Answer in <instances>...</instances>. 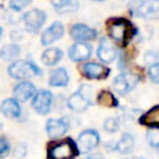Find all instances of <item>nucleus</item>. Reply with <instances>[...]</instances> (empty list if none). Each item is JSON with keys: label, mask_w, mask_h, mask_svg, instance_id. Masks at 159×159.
<instances>
[{"label": "nucleus", "mask_w": 159, "mask_h": 159, "mask_svg": "<svg viewBox=\"0 0 159 159\" xmlns=\"http://www.w3.org/2000/svg\"><path fill=\"white\" fill-rule=\"evenodd\" d=\"M92 53V47L86 42H76L68 50V56L73 62L87 60Z\"/></svg>", "instance_id": "nucleus-15"}, {"label": "nucleus", "mask_w": 159, "mask_h": 159, "mask_svg": "<svg viewBox=\"0 0 159 159\" xmlns=\"http://www.w3.org/2000/svg\"><path fill=\"white\" fill-rule=\"evenodd\" d=\"M62 57V51L57 47H50L45 50L41 55V61L46 66H53L56 65Z\"/></svg>", "instance_id": "nucleus-20"}, {"label": "nucleus", "mask_w": 159, "mask_h": 159, "mask_svg": "<svg viewBox=\"0 0 159 159\" xmlns=\"http://www.w3.org/2000/svg\"><path fill=\"white\" fill-rule=\"evenodd\" d=\"M142 125H147L150 129H159V104L152 107L139 118Z\"/></svg>", "instance_id": "nucleus-18"}, {"label": "nucleus", "mask_w": 159, "mask_h": 159, "mask_svg": "<svg viewBox=\"0 0 159 159\" xmlns=\"http://www.w3.org/2000/svg\"><path fill=\"white\" fill-rule=\"evenodd\" d=\"M117 47L114 46V43L108 39V37H102L98 45V50H97V56L98 58L104 62V63H111L116 60L117 57Z\"/></svg>", "instance_id": "nucleus-9"}, {"label": "nucleus", "mask_w": 159, "mask_h": 159, "mask_svg": "<svg viewBox=\"0 0 159 159\" xmlns=\"http://www.w3.org/2000/svg\"><path fill=\"white\" fill-rule=\"evenodd\" d=\"M99 143V134L94 129H86L81 132L77 139V147L81 152L86 153L96 148Z\"/></svg>", "instance_id": "nucleus-8"}, {"label": "nucleus", "mask_w": 159, "mask_h": 159, "mask_svg": "<svg viewBox=\"0 0 159 159\" xmlns=\"http://www.w3.org/2000/svg\"><path fill=\"white\" fill-rule=\"evenodd\" d=\"M46 21V14L40 9H34L24 15V24L29 32L36 34Z\"/></svg>", "instance_id": "nucleus-7"}, {"label": "nucleus", "mask_w": 159, "mask_h": 159, "mask_svg": "<svg viewBox=\"0 0 159 159\" xmlns=\"http://www.w3.org/2000/svg\"><path fill=\"white\" fill-rule=\"evenodd\" d=\"M133 148H134V138L129 133H124L114 147V149L120 154H128L133 150Z\"/></svg>", "instance_id": "nucleus-21"}, {"label": "nucleus", "mask_w": 159, "mask_h": 159, "mask_svg": "<svg viewBox=\"0 0 159 159\" xmlns=\"http://www.w3.org/2000/svg\"><path fill=\"white\" fill-rule=\"evenodd\" d=\"M107 31L109 37L120 45H127L135 34L133 24L123 17H112L107 21Z\"/></svg>", "instance_id": "nucleus-1"}, {"label": "nucleus", "mask_w": 159, "mask_h": 159, "mask_svg": "<svg viewBox=\"0 0 159 159\" xmlns=\"http://www.w3.org/2000/svg\"><path fill=\"white\" fill-rule=\"evenodd\" d=\"M68 82H70V76H68V72L66 71V68L58 67V68H55L50 72V77H48L50 86L65 87L68 84Z\"/></svg>", "instance_id": "nucleus-17"}, {"label": "nucleus", "mask_w": 159, "mask_h": 159, "mask_svg": "<svg viewBox=\"0 0 159 159\" xmlns=\"http://www.w3.org/2000/svg\"><path fill=\"white\" fill-rule=\"evenodd\" d=\"M52 93L50 91H40L32 98V108L39 114H47L52 104Z\"/></svg>", "instance_id": "nucleus-10"}, {"label": "nucleus", "mask_w": 159, "mask_h": 159, "mask_svg": "<svg viewBox=\"0 0 159 159\" xmlns=\"http://www.w3.org/2000/svg\"><path fill=\"white\" fill-rule=\"evenodd\" d=\"M70 128V124L67 122L66 118H61V119H48L46 123V132L48 134V137L51 138H60L62 137Z\"/></svg>", "instance_id": "nucleus-14"}, {"label": "nucleus", "mask_w": 159, "mask_h": 159, "mask_svg": "<svg viewBox=\"0 0 159 159\" xmlns=\"http://www.w3.org/2000/svg\"><path fill=\"white\" fill-rule=\"evenodd\" d=\"M76 153L75 143L71 139H66L48 148L47 159H75Z\"/></svg>", "instance_id": "nucleus-4"}, {"label": "nucleus", "mask_w": 159, "mask_h": 159, "mask_svg": "<svg viewBox=\"0 0 159 159\" xmlns=\"http://www.w3.org/2000/svg\"><path fill=\"white\" fill-rule=\"evenodd\" d=\"M147 142L152 148H159V129H149L147 132Z\"/></svg>", "instance_id": "nucleus-25"}, {"label": "nucleus", "mask_w": 159, "mask_h": 159, "mask_svg": "<svg viewBox=\"0 0 159 159\" xmlns=\"http://www.w3.org/2000/svg\"><path fill=\"white\" fill-rule=\"evenodd\" d=\"M103 128H104V130H107V132H109V133H114V132H117V130L119 129V122H118L117 118L109 117V118H107V119L104 120Z\"/></svg>", "instance_id": "nucleus-26"}, {"label": "nucleus", "mask_w": 159, "mask_h": 159, "mask_svg": "<svg viewBox=\"0 0 159 159\" xmlns=\"http://www.w3.org/2000/svg\"><path fill=\"white\" fill-rule=\"evenodd\" d=\"M82 73L91 80H103L109 75V68L97 62H87L82 66Z\"/></svg>", "instance_id": "nucleus-13"}, {"label": "nucleus", "mask_w": 159, "mask_h": 159, "mask_svg": "<svg viewBox=\"0 0 159 159\" xmlns=\"http://www.w3.org/2000/svg\"><path fill=\"white\" fill-rule=\"evenodd\" d=\"M9 150H10V144H9V140H7L5 137L0 135V157L7 155Z\"/></svg>", "instance_id": "nucleus-29"}, {"label": "nucleus", "mask_w": 159, "mask_h": 159, "mask_svg": "<svg viewBox=\"0 0 159 159\" xmlns=\"http://www.w3.org/2000/svg\"><path fill=\"white\" fill-rule=\"evenodd\" d=\"M20 55V47L16 43H9L5 45L0 50V57L4 61H14Z\"/></svg>", "instance_id": "nucleus-22"}, {"label": "nucleus", "mask_w": 159, "mask_h": 159, "mask_svg": "<svg viewBox=\"0 0 159 159\" xmlns=\"http://www.w3.org/2000/svg\"><path fill=\"white\" fill-rule=\"evenodd\" d=\"M35 92H36V88L35 86L29 82V81H24V82H20L19 84H16L14 87V96L17 101L20 102H26L29 101L31 97L35 96Z\"/></svg>", "instance_id": "nucleus-16"}, {"label": "nucleus", "mask_w": 159, "mask_h": 159, "mask_svg": "<svg viewBox=\"0 0 159 159\" xmlns=\"http://www.w3.org/2000/svg\"><path fill=\"white\" fill-rule=\"evenodd\" d=\"M63 32H65L63 25L61 22H58V21H55L43 31V34L41 36V43L43 46L51 45L52 42L60 40L63 36Z\"/></svg>", "instance_id": "nucleus-12"}, {"label": "nucleus", "mask_w": 159, "mask_h": 159, "mask_svg": "<svg viewBox=\"0 0 159 159\" xmlns=\"http://www.w3.org/2000/svg\"><path fill=\"white\" fill-rule=\"evenodd\" d=\"M92 86L89 84H82L78 91L73 94H71L67 99V106L73 112H83L88 108V106L92 103Z\"/></svg>", "instance_id": "nucleus-2"}, {"label": "nucleus", "mask_w": 159, "mask_h": 159, "mask_svg": "<svg viewBox=\"0 0 159 159\" xmlns=\"http://www.w3.org/2000/svg\"><path fill=\"white\" fill-rule=\"evenodd\" d=\"M133 14L138 17L157 20L159 19V0L138 1L133 9Z\"/></svg>", "instance_id": "nucleus-5"}, {"label": "nucleus", "mask_w": 159, "mask_h": 159, "mask_svg": "<svg viewBox=\"0 0 159 159\" xmlns=\"http://www.w3.org/2000/svg\"><path fill=\"white\" fill-rule=\"evenodd\" d=\"M93 1H103V0H93Z\"/></svg>", "instance_id": "nucleus-33"}, {"label": "nucleus", "mask_w": 159, "mask_h": 159, "mask_svg": "<svg viewBox=\"0 0 159 159\" xmlns=\"http://www.w3.org/2000/svg\"><path fill=\"white\" fill-rule=\"evenodd\" d=\"M84 159H103V157H102L101 154L96 153V154H89V155H87Z\"/></svg>", "instance_id": "nucleus-31"}, {"label": "nucleus", "mask_w": 159, "mask_h": 159, "mask_svg": "<svg viewBox=\"0 0 159 159\" xmlns=\"http://www.w3.org/2000/svg\"><path fill=\"white\" fill-rule=\"evenodd\" d=\"M9 75L16 80H27L34 76L41 75V70L32 63L31 61H24V60H17L12 62L9 68Z\"/></svg>", "instance_id": "nucleus-3"}, {"label": "nucleus", "mask_w": 159, "mask_h": 159, "mask_svg": "<svg viewBox=\"0 0 159 159\" xmlns=\"http://www.w3.org/2000/svg\"><path fill=\"white\" fill-rule=\"evenodd\" d=\"M0 111L9 118H17L21 114V107L14 98H7L0 104Z\"/></svg>", "instance_id": "nucleus-19"}, {"label": "nucleus", "mask_w": 159, "mask_h": 159, "mask_svg": "<svg viewBox=\"0 0 159 159\" xmlns=\"http://www.w3.org/2000/svg\"><path fill=\"white\" fill-rule=\"evenodd\" d=\"M52 5L60 12L76 11L78 9V1L77 0H52Z\"/></svg>", "instance_id": "nucleus-23"}, {"label": "nucleus", "mask_w": 159, "mask_h": 159, "mask_svg": "<svg viewBox=\"0 0 159 159\" xmlns=\"http://www.w3.org/2000/svg\"><path fill=\"white\" fill-rule=\"evenodd\" d=\"M71 36L77 42H86L97 37V31L83 24H75L71 27Z\"/></svg>", "instance_id": "nucleus-11"}, {"label": "nucleus", "mask_w": 159, "mask_h": 159, "mask_svg": "<svg viewBox=\"0 0 159 159\" xmlns=\"http://www.w3.org/2000/svg\"><path fill=\"white\" fill-rule=\"evenodd\" d=\"M97 102L104 107H117L118 106V99L109 91H101L97 96Z\"/></svg>", "instance_id": "nucleus-24"}, {"label": "nucleus", "mask_w": 159, "mask_h": 159, "mask_svg": "<svg viewBox=\"0 0 159 159\" xmlns=\"http://www.w3.org/2000/svg\"><path fill=\"white\" fill-rule=\"evenodd\" d=\"M30 2H31V0H10L9 5L14 11H20L24 7H26Z\"/></svg>", "instance_id": "nucleus-27"}, {"label": "nucleus", "mask_w": 159, "mask_h": 159, "mask_svg": "<svg viewBox=\"0 0 159 159\" xmlns=\"http://www.w3.org/2000/svg\"><path fill=\"white\" fill-rule=\"evenodd\" d=\"M139 77L134 73L130 72H123L120 75H118L114 81H113V88L117 93L124 96L127 93H129L138 83Z\"/></svg>", "instance_id": "nucleus-6"}, {"label": "nucleus", "mask_w": 159, "mask_h": 159, "mask_svg": "<svg viewBox=\"0 0 159 159\" xmlns=\"http://www.w3.org/2000/svg\"><path fill=\"white\" fill-rule=\"evenodd\" d=\"M1 34H2V29L0 27V36H1Z\"/></svg>", "instance_id": "nucleus-32"}, {"label": "nucleus", "mask_w": 159, "mask_h": 159, "mask_svg": "<svg viewBox=\"0 0 159 159\" xmlns=\"http://www.w3.org/2000/svg\"><path fill=\"white\" fill-rule=\"evenodd\" d=\"M26 152H27L26 145H25L24 143H19V144L15 147V149H14V155H15L16 158H22V157L26 155Z\"/></svg>", "instance_id": "nucleus-30"}, {"label": "nucleus", "mask_w": 159, "mask_h": 159, "mask_svg": "<svg viewBox=\"0 0 159 159\" xmlns=\"http://www.w3.org/2000/svg\"><path fill=\"white\" fill-rule=\"evenodd\" d=\"M148 75L150 77V80L155 83H159V62L158 63H154L149 67V71H148Z\"/></svg>", "instance_id": "nucleus-28"}]
</instances>
